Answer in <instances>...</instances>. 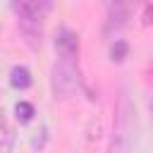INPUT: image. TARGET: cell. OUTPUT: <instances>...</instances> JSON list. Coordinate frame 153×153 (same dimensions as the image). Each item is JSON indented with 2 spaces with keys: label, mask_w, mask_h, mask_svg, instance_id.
I'll return each mask as SVG.
<instances>
[{
  "label": "cell",
  "mask_w": 153,
  "mask_h": 153,
  "mask_svg": "<svg viewBox=\"0 0 153 153\" xmlns=\"http://www.w3.org/2000/svg\"><path fill=\"white\" fill-rule=\"evenodd\" d=\"M33 115H36V110H33V105H31V103L19 100V103L14 105V117H17V122H19V124H29V122L33 120Z\"/></svg>",
  "instance_id": "obj_5"
},
{
  "label": "cell",
  "mask_w": 153,
  "mask_h": 153,
  "mask_svg": "<svg viewBox=\"0 0 153 153\" xmlns=\"http://www.w3.org/2000/svg\"><path fill=\"white\" fill-rule=\"evenodd\" d=\"M12 10H14V14L19 17V26H22V31H24L26 36H31V38L41 36L43 14H38L26 0H12Z\"/></svg>",
  "instance_id": "obj_2"
},
{
  "label": "cell",
  "mask_w": 153,
  "mask_h": 153,
  "mask_svg": "<svg viewBox=\"0 0 153 153\" xmlns=\"http://www.w3.org/2000/svg\"><path fill=\"white\" fill-rule=\"evenodd\" d=\"M12 141H14V134H12L10 124L0 117V153H10L12 151Z\"/></svg>",
  "instance_id": "obj_6"
},
{
  "label": "cell",
  "mask_w": 153,
  "mask_h": 153,
  "mask_svg": "<svg viewBox=\"0 0 153 153\" xmlns=\"http://www.w3.org/2000/svg\"><path fill=\"white\" fill-rule=\"evenodd\" d=\"M55 50H57V55L62 60H76V55H79V36L72 29H67V26L57 29V33H55Z\"/></svg>",
  "instance_id": "obj_3"
},
{
  "label": "cell",
  "mask_w": 153,
  "mask_h": 153,
  "mask_svg": "<svg viewBox=\"0 0 153 153\" xmlns=\"http://www.w3.org/2000/svg\"><path fill=\"white\" fill-rule=\"evenodd\" d=\"M31 72H29V67H24V65H14L12 69H10V86L12 88H29L31 86Z\"/></svg>",
  "instance_id": "obj_4"
},
{
  "label": "cell",
  "mask_w": 153,
  "mask_h": 153,
  "mask_svg": "<svg viewBox=\"0 0 153 153\" xmlns=\"http://www.w3.org/2000/svg\"><path fill=\"white\" fill-rule=\"evenodd\" d=\"M26 2H29L38 14H43V17H45V12L50 10V2H48V0H26Z\"/></svg>",
  "instance_id": "obj_8"
},
{
  "label": "cell",
  "mask_w": 153,
  "mask_h": 153,
  "mask_svg": "<svg viewBox=\"0 0 153 153\" xmlns=\"http://www.w3.org/2000/svg\"><path fill=\"white\" fill-rule=\"evenodd\" d=\"M127 53H129V43L127 41H115L112 45H110V60L112 62H124V57H127Z\"/></svg>",
  "instance_id": "obj_7"
},
{
  "label": "cell",
  "mask_w": 153,
  "mask_h": 153,
  "mask_svg": "<svg viewBox=\"0 0 153 153\" xmlns=\"http://www.w3.org/2000/svg\"><path fill=\"white\" fill-rule=\"evenodd\" d=\"M53 91H55V98L60 96V98H67V96H72L74 93V88H76V81H79V76H76V65H74V60H57L55 62V67H53Z\"/></svg>",
  "instance_id": "obj_1"
}]
</instances>
